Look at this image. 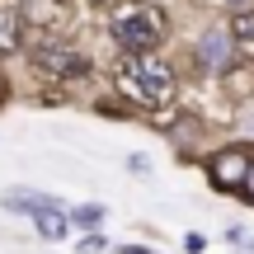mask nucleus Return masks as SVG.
I'll return each mask as SVG.
<instances>
[{"instance_id":"f257e3e1","label":"nucleus","mask_w":254,"mask_h":254,"mask_svg":"<svg viewBox=\"0 0 254 254\" xmlns=\"http://www.w3.org/2000/svg\"><path fill=\"white\" fill-rule=\"evenodd\" d=\"M113 80H118L123 99L136 104V109H146V113L170 109L174 90H179V85H174V66L160 62L155 52H123L118 66H113Z\"/></svg>"},{"instance_id":"f03ea898","label":"nucleus","mask_w":254,"mask_h":254,"mask_svg":"<svg viewBox=\"0 0 254 254\" xmlns=\"http://www.w3.org/2000/svg\"><path fill=\"white\" fill-rule=\"evenodd\" d=\"M109 28H113V43H118L123 52H155V47L170 38V19H165V9L160 5H146V0L118 9Z\"/></svg>"},{"instance_id":"7ed1b4c3","label":"nucleus","mask_w":254,"mask_h":254,"mask_svg":"<svg viewBox=\"0 0 254 254\" xmlns=\"http://www.w3.org/2000/svg\"><path fill=\"white\" fill-rule=\"evenodd\" d=\"M28 62H33V71L52 75V80H85V75H90V57H85L80 47L62 43L57 33H47L43 43L28 47Z\"/></svg>"},{"instance_id":"20e7f679","label":"nucleus","mask_w":254,"mask_h":254,"mask_svg":"<svg viewBox=\"0 0 254 254\" xmlns=\"http://www.w3.org/2000/svg\"><path fill=\"white\" fill-rule=\"evenodd\" d=\"M250 146H217V151L202 160V170H207V179H212V189H221V193H240V184H245V174H250Z\"/></svg>"},{"instance_id":"39448f33","label":"nucleus","mask_w":254,"mask_h":254,"mask_svg":"<svg viewBox=\"0 0 254 254\" xmlns=\"http://www.w3.org/2000/svg\"><path fill=\"white\" fill-rule=\"evenodd\" d=\"M193 57H198V66L207 75H226L231 66H236V57H240L236 33H231V28H207V33L198 38V47H193Z\"/></svg>"},{"instance_id":"423d86ee","label":"nucleus","mask_w":254,"mask_h":254,"mask_svg":"<svg viewBox=\"0 0 254 254\" xmlns=\"http://www.w3.org/2000/svg\"><path fill=\"white\" fill-rule=\"evenodd\" d=\"M19 24L38 28V33H62L71 24V9H66V0H24L19 5Z\"/></svg>"},{"instance_id":"0eeeda50","label":"nucleus","mask_w":254,"mask_h":254,"mask_svg":"<svg viewBox=\"0 0 254 254\" xmlns=\"http://www.w3.org/2000/svg\"><path fill=\"white\" fill-rule=\"evenodd\" d=\"M0 207L5 212H24V217H43V212H66L62 202L52 198V193H28V189H14L0 198Z\"/></svg>"},{"instance_id":"6e6552de","label":"nucleus","mask_w":254,"mask_h":254,"mask_svg":"<svg viewBox=\"0 0 254 254\" xmlns=\"http://www.w3.org/2000/svg\"><path fill=\"white\" fill-rule=\"evenodd\" d=\"M33 231H38L43 240H52V245H57V240L71 236V217H66V212H43V217H33Z\"/></svg>"},{"instance_id":"1a4fd4ad","label":"nucleus","mask_w":254,"mask_h":254,"mask_svg":"<svg viewBox=\"0 0 254 254\" xmlns=\"http://www.w3.org/2000/svg\"><path fill=\"white\" fill-rule=\"evenodd\" d=\"M66 217H71V226H80V231H94V226H104L109 207H104V202H80V207H71Z\"/></svg>"},{"instance_id":"9d476101","label":"nucleus","mask_w":254,"mask_h":254,"mask_svg":"<svg viewBox=\"0 0 254 254\" xmlns=\"http://www.w3.org/2000/svg\"><path fill=\"white\" fill-rule=\"evenodd\" d=\"M19 28L24 24H19L14 9H0V52H14L19 47Z\"/></svg>"},{"instance_id":"9b49d317","label":"nucleus","mask_w":254,"mask_h":254,"mask_svg":"<svg viewBox=\"0 0 254 254\" xmlns=\"http://www.w3.org/2000/svg\"><path fill=\"white\" fill-rule=\"evenodd\" d=\"M231 33H236V47H240V52H250V57H254V9L236 19V28H231Z\"/></svg>"},{"instance_id":"f8f14e48","label":"nucleus","mask_w":254,"mask_h":254,"mask_svg":"<svg viewBox=\"0 0 254 254\" xmlns=\"http://www.w3.org/2000/svg\"><path fill=\"white\" fill-rule=\"evenodd\" d=\"M99 250H104L99 236H85V240H80V254H99Z\"/></svg>"},{"instance_id":"ddd939ff","label":"nucleus","mask_w":254,"mask_h":254,"mask_svg":"<svg viewBox=\"0 0 254 254\" xmlns=\"http://www.w3.org/2000/svg\"><path fill=\"white\" fill-rule=\"evenodd\" d=\"M240 193H245V202H254V160H250V174H245V184H240Z\"/></svg>"},{"instance_id":"4468645a","label":"nucleus","mask_w":254,"mask_h":254,"mask_svg":"<svg viewBox=\"0 0 254 254\" xmlns=\"http://www.w3.org/2000/svg\"><path fill=\"white\" fill-rule=\"evenodd\" d=\"M118 254H155V250H146V245H123Z\"/></svg>"},{"instance_id":"2eb2a0df","label":"nucleus","mask_w":254,"mask_h":254,"mask_svg":"<svg viewBox=\"0 0 254 254\" xmlns=\"http://www.w3.org/2000/svg\"><path fill=\"white\" fill-rule=\"evenodd\" d=\"M231 9H240V14H250V9H254V0H231Z\"/></svg>"},{"instance_id":"dca6fc26","label":"nucleus","mask_w":254,"mask_h":254,"mask_svg":"<svg viewBox=\"0 0 254 254\" xmlns=\"http://www.w3.org/2000/svg\"><path fill=\"white\" fill-rule=\"evenodd\" d=\"M236 250H240V254H254V236H245V240H240Z\"/></svg>"},{"instance_id":"f3484780","label":"nucleus","mask_w":254,"mask_h":254,"mask_svg":"<svg viewBox=\"0 0 254 254\" xmlns=\"http://www.w3.org/2000/svg\"><path fill=\"white\" fill-rule=\"evenodd\" d=\"M5 99H9V80L0 75V109H5Z\"/></svg>"},{"instance_id":"a211bd4d","label":"nucleus","mask_w":254,"mask_h":254,"mask_svg":"<svg viewBox=\"0 0 254 254\" xmlns=\"http://www.w3.org/2000/svg\"><path fill=\"white\" fill-rule=\"evenodd\" d=\"M94 5H104V0H94Z\"/></svg>"}]
</instances>
